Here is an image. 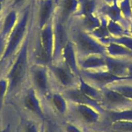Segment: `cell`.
<instances>
[{"instance_id": "obj_29", "label": "cell", "mask_w": 132, "mask_h": 132, "mask_svg": "<svg viewBox=\"0 0 132 132\" xmlns=\"http://www.w3.org/2000/svg\"><path fill=\"white\" fill-rule=\"evenodd\" d=\"M111 132H132V121H117L110 123Z\"/></svg>"}, {"instance_id": "obj_12", "label": "cell", "mask_w": 132, "mask_h": 132, "mask_svg": "<svg viewBox=\"0 0 132 132\" xmlns=\"http://www.w3.org/2000/svg\"><path fill=\"white\" fill-rule=\"evenodd\" d=\"M106 69L111 74L117 77H126L128 68L132 62V58H117L111 56H104Z\"/></svg>"}, {"instance_id": "obj_13", "label": "cell", "mask_w": 132, "mask_h": 132, "mask_svg": "<svg viewBox=\"0 0 132 132\" xmlns=\"http://www.w3.org/2000/svg\"><path fill=\"white\" fill-rule=\"evenodd\" d=\"M73 111L85 125L95 126L100 123L101 114L90 106L73 104Z\"/></svg>"}, {"instance_id": "obj_22", "label": "cell", "mask_w": 132, "mask_h": 132, "mask_svg": "<svg viewBox=\"0 0 132 132\" xmlns=\"http://www.w3.org/2000/svg\"><path fill=\"white\" fill-rule=\"evenodd\" d=\"M104 115L110 123L117 121H132V106L117 110H106Z\"/></svg>"}, {"instance_id": "obj_7", "label": "cell", "mask_w": 132, "mask_h": 132, "mask_svg": "<svg viewBox=\"0 0 132 132\" xmlns=\"http://www.w3.org/2000/svg\"><path fill=\"white\" fill-rule=\"evenodd\" d=\"M30 76L32 87L40 95L45 98L51 95L50 81L48 68L44 66L32 64L30 68Z\"/></svg>"}, {"instance_id": "obj_4", "label": "cell", "mask_w": 132, "mask_h": 132, "mask_svg": "<svg viewBox=\"0 0 132 132\" xmlns=\"http://www.w3.org/2000/svg\"><path fill=\"white\" fill-rule=\"evenodd\" d=\"M53 21L54 31L53 62H59L62 61V53L65 47L70 40L69 23L63 21L56 12Z\"/></svg>"}, {"instance_id": "obj_38", "label": "cell", "mask_w": 132, "mask_h": 132, "mask_svg": "<svg viewBox=\"0 0 132 132\" xmlns=\"http://www.w3.org/2000/svg\"><path fill=\"white\" fill-rule=\"evenodd\" d=\"M127 78L129 82H132V62L130 63L129 66V68H128V75H127Z\"/></svg>"}, {"instance_id": "obj_15", "label": "cell", "mask_w": 132, "mask_h": 132, "mask_svg": "<svg viewBox=\"0 0 132 132\" xmlns=\"http://www.w3.org/2000/svg\"><path fill=\"white\" fill-rule=\"evenodd\" d=\"M62 61L68 66V68L73 72L77 77L80 76V69L78 63L77 51L71 40H69L65 47L62 53Z\"/></svg>"}, {"instance_id": "obj_19", "label": "cell", "mask_w": 132, "mask_h": 132, "mask_svg": "<svg viewBox=\"0 0 132 132\" xmlns=\"http://www.w3.org/2000/svg\"><path fill=\"white\" fill-rule=\"evenodd\" d=\"M96 12L115 22L121 23L122 24L128 23L123 18L118 3L106 4L102 2Z\"/></svg>"}, {"instance_id": "obj_17", "label": "cell", "mask_w": 132, "mask_h": 132, "mask_svg": "<svg viewBox=\"0 0 132 132\" xmlns=\"http://www.w3.org/2000/svg\"><path fill=\"white\" fill-rule=\"evenodd\" d=\"M19 18V11L13 9L6 8L3 15L0 28V35L7 39L14 28Z\"/></svg>"}, {"instance_id": "obj_28", "label": "cell", "mask_w": 132, "mask_h": 132, "mask_svg": "<svg viewBox=\"0 0 132 132\" xmlns=\"http://www.w3.org/2000/svg\"><path fill=\"white\" fill-rule=\"evenodd\" d=\"M108 87L120 93L126 98L132 101V84L117 82V83L113 84Z\"/></svg>"}, {"instance_id": "obj_42", "label": "cell", "mask_w": 132, "mask_h": 132, "mask_svg": "<svg viewBox=\"0 0 132 132\" xmlns=\"http://www.w3.org/2000/svg\"><path fill=\"white\" fill-rule=\"evenodd\" d=\"M85 131L86 132H106L104 131L103 130H98V129H85Z\"/></svg>"}, {"instance_id": "obj_36", "label": "cell", "mask_w": 132, "mask_h": 132, "mask_svg": "<svg viewBox=\"0 0 132 132\" xmlns=\"http://www.w3.org/2000/svg\"><path fill=\"white\" fill-rule=\"evenodd\" d=\"M63 132H86L82 128L73 122H65Z\"/></svg>"}, {"instance_id": "obj_21", "label": "cell", "mask_w": 132, "mask_h": 132, "mask_svg": "<svg viewBox=\"0 0 132 132\" xmlns=\"http://www.w3.org/2000/svg\"><path fill=\"white\" fill-rule=\"evenodd\" d=\"M102 0H78V11L74 17H84L97 12Z\"/></svg>"}, {"instance_id": "obj_46", "label": "cell", "mask_w": 132, "mask_h": 132, "mask_svg": "<svg viewBox=\"0 0 132 132\" xmlns=\"http://www.w3.org/2000/svg\"><path fill=\"white\" fill-rule=\"evenodd\" d=\"M2 17H3V16H2ZM2 18L0 19V28H1V25H2Z\"/></svg>"}, {"instance_id": "obj_5", "label": "cell", "mask_w": 132, "mask_h": 132, "mask_svg": "<svg viewBox=\"0 0 132 132\" xmlns=\"http://www.w3.org/2000/svg\"><path fill=\"white\" fill-rule=\"evenodd\" d=\"M47 68L57 83L60 87H62L63 89L78 87V78L73 74L62 61L52 62Z\"/></svg>"}, {"instance_id": "obj_37", "label": "cell", "mask_w": 132, "mask_h": 132, "mask_svg": "<svg viewBox=\"0 0 132 132\" xmlns=\"http://www.w3.org/2000/svg\"><path fill=\"white\" fill-rule=\"evenodd\" d=\"M6 42H7V38L3 37L0 35V69H2L1 65V59H2V55H3V51H4L5 47Z\"/></svg>"}, {"instance_id": "obj_43", "label": "cell", "mask_w": 132, "mask_h": 132, "mask_svg": "<svg viewBox=\"0 0 132 132\" xmlns=\"http://www.w3.org/2000/svg\"><path fill=\"white\" fill-rule=\"evenodd\" d=\"M41 132H46V129H45V124L44 122L41 125Z\"/></svg>"}, {"instance_id": "obj_33", "label": "cell", "mask_w": 132, "mask_h": 132, "mask_svg": "<svg viewBox=\"0 0 132 132\" xmlns=\"http://www.w3.org/2000/svg\"><path fill=\"white\" fill-rule=\"evenodd\" d=\"M8 91V81L5 77L0 76V117Z\"/></svg>"}, {"instance_id": "obj_2", "label": "cell", "mask_w": 132, "mask_h": 132, "mask_svg": "<svg viewBox=\"0 0 132 132\" xmlns=\"http://www.w3.org/2000/svg\"><path fill=\"white\" fill-rule=\"evenodd\" d=\"M35 0H31L19 10L20 12L18 20L14 28L7 39L5 47L1 59V65L9 68L18 51L29 29Z\"/></svg>"}, {"instance_id": "obj_1", "label": "cell", "mask_w": 132, "mask_h": 132, "mask_svg": "<svg viewBox=\"0 0 132 132\" xmlns=\"http://www.w3.org/2000/svg\"><path fill=\"white\" fill-rule=\"evenodd\" d=\"M36 20V0L33 7L31 19L29 29L18 51L16 53L12 63L8 68V71L5 78L8 81V91L6 101L11 100L16 96L21 90L30 73V49L32 42L35 35L34 23Z\"/></svg>"}, {"instance_id": "obj_11", "label": "cell", "mask_w": 132, "mask_h": 132, "mask_svg": "<svg viewBox=\"0 0 132 132\" xmlns=\"http://www.w3.org/2000/svg\"><path fill=\"white\" fill-rule=\"evenodd\" d=\"M21 102L23 107L28 111L31 113L42 122L46 120V115L43 111L40 100L37 96L36 91L34 87H30L25 89Z\"/></svg>"}, {"instance_id": "obj_45", "label": "cell", "mask_w": 132, "mask_h": 132, "mask_svg": "<svg viewBox=\"0 0 132 132\" xmlns=\"http://www.w3.org/2000/svg\"><path fill=\"white\" fill-rule=\"evenodd\" d=\"M129 31H130V33L132 35V22L130 23V25H129Z\"/></svg>"}, {"instance_id": "obj_41", "label": "cell", "mask_w": 132, "mask_h": 132, "mask_svg": "<svg viewBox=\"0 0 132 132\" xmlns=\"http://www.w3.org/2000/svg\"><path fill=\"white\" fill-rule=\"evenodd\" d=\"M119 0H102L103 3H106V4H113V3H118Z\"/></svg>"}, {"instance_id": "obj_3", "label": "cell", "mask_w": 132, "mask_h": 132, "mask_svg": "<svg viewBox=\"0 0 132 132\" xmlns=\"http://www.w3.org/2000/svg\"><path fill=\"white\" fill-rule=\"evenodd\" d=\"M78 24V23H77ZM69 22L70 40L73 43L80 58L91 55H107L106 47L99 43L78 25Z\"/></svg>"}, {"instance_id": "obj_23", "label": "cell", "mask_w": 132, "mask_h": 132, "mask_svg": "<svg viewBox=\"0 0 132 132\" xmlns=\"http://www.w3.org/2000/svg\"><path fill=\"white\" fill-rule=\"evenodd\" d=\"M78 87L81 92L83 93L86 96L99 102L101 101L102 93L101 90H98L95 86L87 82L81 75L78 77Z\"/></svg>"}, {"instance_id": "obj_18", "label": "cell", "mask_w": 132, "mask_h": 132, "mask_svg": "<svg viewBox=\"0 0 132 132\" xmlns=\"http://www.w3.org/2000/svg\"><path fill=\"white\" fill-rule=\"evenodd\" d=\"M38 35L44 49L53 60V53L54 49V31L53 20L48 22L42 29L38 30Z\"/></svg>"}, {"instance_id": "obj_26", "label": "cell", "mask_w": 132, "mask_h": 132, "mask_svg": "<svg viewBox=\"0 0 132 132\" xmlns=\"http://www.w3.org/2000/svg\"><path fill=\"white\" fill-rule=\"evenodd\" d=\"M50 99L56 111L60 115H65L68 111V104L67 100L63 94L55 91L51 93L50 95Z\"/></svg>"}, {"instance_id": "obj_25", "label": "cell", "mask_w": 132, "mask_h": 132, "mask_svg": "<svg viewBox=\"0 0 132 132\" xmlns=\"http://www.w3.org/2000/svg\"><path fill=\"white\" fill-rule=\"evenodd\" d=\"M107 54L117 58H132V51L128 48L115 43H108L106 44Z\"/></svg>"}, {"instance_id": "obj_40", "label": "cell", "mask_w": 132, "mask_h": 132, "mask_svg": "<svg viewBox=\"0 0 132 132\" xmlns=\"http://www.w3.org/2000/svg\"><path fill=\"white\" fill-rule=\"evenodd\" d=\"M45 129H46V132H58L54 129V128L51 124H48L47 125L45 126Z\"/></svg>"}, {"instance_id": "obj_27", "label": "cell", "mask_w": 132, "mask_h": 132, "mask_svg": "<svg viewBox=\"0 0 132 132\" xmlns=\"http://www.w3.org/2000/svg\"><path fill=\"white\" fill-rule=\"evenodd\" d=\"M100 16L101 18V25L98 27L94 30L91 34L93 37L96 38V39H98L99 41L103 43L105 40L111 37V36L110 33L109 32L107 27L108 20H106V18L103 16H101V15H100Z\"/></svg>"}, {"instance_id": "obj_39", "label": "cell", "mask_w": 132, "mask_h": 132, "mask_svg": "<svg viewBox=\"0 0 132 132\" xmlns=\"http://www.w3.org/2000/svg\"><path fill=\"white\" fill-rule=\"evenodd\" d=\"M6 9V5L3 3H0V19L2 18Z\"/></svg>"}, {"instance_id": "obj_16", "label": "cell", "mask_w": 132, "mask_h": 132, "mask_svg": "<svg viewBox=\"0 0 132 132\" xmlns=\"http://www.w3.org/2000/svg\"><path fill=\"white\" fill-rule=\"evenodd\" d=\"M78 0H58L56 12L63 21L69 23L78 11Z\"/></svg>"}, {"instance_id": "obj_20", "label": "cell", "mask_w": 132, "mask_h": 132, "mask_svg": "<svg viewBox=\"0 0 132 132\" xmlns=\"http://www.w3.org/2000/svg\"><path fill=\"white\" fill-rule=\"evenodd\" d=\"M78 63L80 70L101 69L106 68L104 56L98 55H91L82 57L78 59Z\"/></svg>"}, {"instance_id": "obj_47", "label": "cell", "mask_w": 132, "mask_h": 132, "mask_svg": "<svg viewBox=\"0 0 132 132\" xmlns=\"http://www.w3.org/2000/svg\"><path fill=\"white\" fill-rule=\"evenodd\" d=\"M56 2H57V3H58V0H56Z\"/></svg>"}, {"instance_id": "obj_24", "label": "cell", "mask_w": 132, "mask_h": 132, "mask_svg": "<svg viewBox=\"0 0 132 132\" xmlns=\"http://www.w3.org/2000/svg\"><path fill=\"white\" fill-rule=\"evenodd\" d=\"M77 23L78 25L88 33L92 32L94 30L98 27L101 23V16H98L95 14L84 17H80Z\"/></svg>"}, {"instance_id": "obj_35", "label": "cell", "mask_w": 132, "mask_h": 132, "mask_svg": "<svg viewBox=\"0 0 132 132\" xmlns=\"http://www.w3.org/2000/svg\"><path fill=\"white\" fill-rule=\"evenodd\" d=\"M31 0H9L6 8L13 9L19 11Z\"/></svg>"}, {"instance_id": "obj_10", "label": "cell", "mask_w": 132, "mask_h": 132, "mask_svg": "<svg viewBox=\"0 0 132 132\" xmlns=\"http://www.w3.org/2000/svg\"><path fill=\"white\" fill-rule=\"evenodd\" d=\"M57 7L56 0H36V20L38 30L53 20Z\"/></svg>"}, {"instance_id": "obj_8", "label": "cell", "mask_w": 132, "mask_h": 132, "mask_svg": "<svg viewBox=\"0 0 132 132\" xmlns=\"http://www.w3.org/2000/svg\"><path fill=\"white\" fill-rule=\"evenodd\" d=\"M101 104L106 110H117L132 106V101L109 87L101 89Z\"/></svg>"}, {"instance_id": "obj_9", "label": "cell", "mask_w": 132, "mask_h": 132, "mask_svg": "<svg viewBox=\"0 0 132 132\" xmlns=\"http://www.w3.org/2000/svg\"><path fill=\"white\" fill-rule=\"evenodd\" d=\"M62 93L66 100L69 101L72 104L86 105L95 109L101 115L104 114L105 109L102 106L101 102L86 96L81 92L78 87L63 89Z\"/></svg>"}, {"instance_id": "obj_32", "label": "cell", "mask_w": 132, "mask_h": 132, "mask_svg": "<svg viewBox=\"0 0 132 132\" xmlns=\"http://www.w3.org/2000/svg\"><path fill=\"white\" fill-rule=\"evenodd\" d=\"M123 18L127 22L132 20V7L131 0H120L119 5Z\"/></svg>"}, {"instance_id": "obj_31", "label": "cell", "mask_w": 132, "mask_h": 132, "mask_svg": "<svg viewBox=\"0 0 132 132\" xmlns=\"http://www.w3.org/2000/svg\"><path fill=\"white\" fill-rule=\"evenodd\" d=\"M107 27L109 32L113 37H119L124 36L125 34H128L126 30L120 23L112 20H109L107 23Z\"/></svg>"}, {"instance_id": "obj_44", "label": "cell", "mask_w": 132, "mask_h": 132, "mask_svg": "<svg viewBox=\"0 0 132 132\" xmlns=\"http://www.w3.org/2000/svg\"><path fill=\"white\" fill-rule=\"evenodd\" d=\"M8 2H9V0H0V3H3V4L5 5L6 6H7Z\"/></svg>"}, {"instance_id": "obj_30", "label": "cell", "mask_w": 132, "mask_h": 132, "mask_svg": "<svg viewBox=\"0 0 132 132\" xmlns=\"http://www.w3.org/2000/svg\"><path fill=\"white\" fill-rule=\"evenodd\" d=\"M115 43V44H119L125 47L128 48V49L132 51V38L127 36V35H124V36H119V37H110V38L105 40L102 44H108V43Z\"/></svg>"}, {"instance_id": "obj_34", "label": "cell", "mask_w": 132, "mask_h": 132, "mask_svg": "<svg viewBox=\"0 0 132 132\" xmlns=\"http://www.w3.org/2000/svg\"><path fill=\"white\" fill-rule=\"evenodd\" d=\"M21 132H41V126H39L35 120L28 119L23 122Z\"/></svg>"}, {"instance_id": "obj_6", "label": "cell", "mask_w": 132, "mask_h": 132, "mask_svg": "<svg viewBox=\"0 0 132 132\" xmlns=\"http://www.w3.org/2000/svg\"><path fill=\"white\" fill-rule=\"evenodd\" d=\"M80 75L87 82L98 87H106L113 84L128 81L127 77H117L106 71H91L90 70H80Z\"/></svg>"}, {"instance_id": "obj_14", "label": "cell", "mask_w": 132, "mask_h": 132, "mask_svg": "<svg viewBox=\"0 0 132 132\" xmlns=\"http://www.w3.org/2000/svg\"><path fill=\"white\" fill-rule=\"evenodd\" d=\"M30 60L33 62V64L38 65L47 67L53 62L52 58L48 55L47 52L44 49L41 41L38 34V37L35 42V37L34 36L32 42L31 49H30Z\"/></svg>"}]
</instances>
